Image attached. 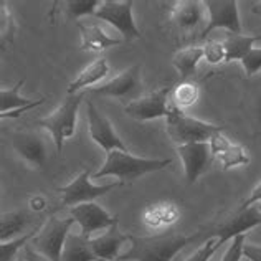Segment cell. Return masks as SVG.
Here are the masks:
<instances>
[{
  "label": "cell",
  "instance_id": "22",
  "mask_svg": "<svg viewBox=\"0 0 261 261\" xmlns=\"http://www.w3.org/2000/svg\"><path fill=\"white\" fill-rule=\"evenodd\" d=\"M109 73V63L105 57L96 58L93 63H89L83 71H81L76 78H74L70 86H68V94H76V91L85 88H91L93 85H96L98 81H101L102 78H106Z\"/></svg>",
  "mask_w": 261,
  "mask_h": 261
},
{
  "label": "cell",
  "instance_id": "23",
  "mask_svg": "<svg viewBox=\"0 0 261 261\" xmlns=\"http://www.w3.org/2000/svg\"><path fill=\"white\" fill-rule=\"evenodd\" d=\"M261 35H235V33H228L226 38L223 40V46H225V63H230V61H242L246 55H248L253 48H255V43L259 42Z\"/></svg>",
  "mask_w": 261,
  "mask_h": 261
},
{
  "label": "cell",
  "instance_id": "31",
  "mask_svg": "<svg viewBox=\"0 0 261 261\" xmlns=\"http://www.w3.org/2000/svg\"><path fill=\"white\" fill-rule=\"evenodd\" d=\"M203 58L207 60V63L210 65H218L225 63V46L223 42H217V40H208L203 46Z\"/></svg>",
  "mask_w": 261,
  "mask_h": 261
},
{
  "label": "cell",
  "instance_id": "35",
  "mask_svg": "<svg viewBox=\"0 0 261 261\" xmlns=\"http://www.w3.org/2000/svg\"><path fill=\"white\" fill-rule=\"evenodd\" d=\"M261 202V182L256 185L255 189L251 190V194H250V197L246 198V200L240 205V208L238 210H246V208H250V207H253V205H256V203H259Z\"/></svg>",
  "mask_w": 261,
  "mask_h": 261
},
{
  "label": "cell",
  "instance_id": "25",
  "mask_svg": "<svg viewBox=\"0 0 261 261\" xmlns=\"http://www.w3.org/2000/svg\"><path fill=\"white\" fill-rule=\"evenodd\" d=\"M202 58H203L202 46H189L184 48V50H178L174 55L172 63L178 74H180L182 81H189L190 76H194L197 73V65L200 63Z\"/></svg>",
  "mask_w": 261,
  "mask_h": 261
},
{
  "label": "cell",
  "instance_id": "20",
  "mask_svg": "<svg viewBox=\"0 0 261 261\" xmlns=\"http://www.w3.org/2000/svg\"><path fill=\"white\" fill-rule=\"evenodd\" d=\"M76 27L81 35V50H85V51H102V50H106V48L124 43V38L111 37L96 22H88V23L78 22Z\"/></svg>",
  "mask_w": 261,
  "mask_h": 261
},
{
  "label": "cell",
  "instance_id": "16",
  "mask_svg": "<svg viewBox=\"0 0 261 261\" xmlns=\"http://www.w3.org/2000/svg\"><path fill=\"white\" fill-rule=\"evenodd\" d=\"M141 88V66L133 65L127 70L119 73L118 76L109 80L108 83L89 88V91L99 96H111V98H124V96L137 91Z\"/></svg>",
  "mask_w": 261,
  "mask_h": 261
},
{
  "label": "cell",
  "instance_id": "34",
  "mask_svg": "<svg viewBox=\"0 0 261 261\" xmlns=\"http://www.w3.org/2000/svg\"><path fill=\"white\" fill-rule=\"evenodd\" d=\"M243 246H245V235L233 238L222 261H240L243 256Z\"/></svg>",
  "mask_w": 261,
  "mask_h": 261
},
{
  "label": "cell",
  "instance_id": "9",
  "mask_svg": "<svg viewBox=\"0 0 261 261\" xmlns=\"http://www.w3.org/2000/svg\"><path fill=\"white\" fill-rule=\"evenodd\" d=\"M203 4L205 10L208 12V25L202 30V37H207L217 29H225L235 35L242 33L237 0H207Z\"/></svg>",
  "mask_w": 261,
  "mask_h": 261
},
{
  "label": "cell",
  "instance_id": "15",
  "mask_svg": "<svg viewBox=\"0 0 261 261\" xmlns=\"http://www.w3.org/2000/svg\"><path fill=\"white\" fill-rule=\"evenodd\" d=\"M258 225H261V210L258 205H253L246 210H238L235 217L230 218L215 231V237L220 240V243L225 245L226 242H231L233 238L245 235L246 231Z\"/></svg>",
  "mask_w": 261,
  "mask_h": 261
},
{
  "label": "cell",
  "instance_id": "24",
  "mask_svg": "<svg viewBox=\"0 0 261 261\" xmlns=\"http://www.w3.org/2000/svg\"><path fill=\"white\" fill-rule=\"evenodd\" d=\"M61 261H101V259L94 255L88 238H85L83 235L70 233L66 238Z\"/></svg>",
  "mask_w": 261,
  "mask_h": 261
},
{
  "label": "cell",
  "instance_id": "32",
  "mask_svg": "<svg viewBox=\"0 0 261 261\" xmlns=\"http://www.w3.org/2000/svg\"><path fill=\"white\" fill-rule=\"evenodd\" d=\"M220 246H222V243H220V240L217 237L208 238L207 243L202 245L187 261H210V258L215 255Z\"/></svg>",
  "mask_w": 261,
  "mask_h": 261
},
{
  "label": "cell",
  "instance_id": "8",
  "mask_svg": "<svg viewBox=\"0 0 261 261\" xmlns=\"http://www.w3.org/2000/svg\"><path fill=\"white\" fill-rule=\"evenodd\" d=\"M170 93H172V88L166 86L142 96V98L129 101L124 106V113L129 118L137 121H152V119L167 118L170 108L167 99Z\"/></svg>",
  "mask_w": 261,
  "mask_h": 261
},
{
  "label": "cell",
  "instance_id": "36",
  "mask_svg": "<svg viewBox=\"0 0 261 261\" xmlns=\"http://www.w3.org/2000/svg\"><path fill=\"white\" fill-rule=\"evenodd\" d=\"M243 256L248 261H261V246L251 245V243H245Z\"/></svg>",
  "mask_w": 261,
  "mask_h": 261
},
{
  "label": "cell",
  "instance_id": "37",
  "mask_svg": "<svg viewBox=\"0 0 261 261\" xmlns=\"http://www.w3.org/2000/svg\"><path fill=\"white\" fill-rule=\"evenodd\" d=\"M23 250H25V261H50L46 256L40 255L37 250H33L29 245H27Z\"/></svg>",
  "mask_w": 261,
  "mask_h": 261
},
{
  "label": "cell",
  "instance_id": "40",
  "mask_svg": "<svg viewBox=\"0 0 261 261\" xmlns=\"http://www.w3.org/2000/svg\"><path fill=\"white\" fill-rule=\"evenodd\" d=\"M256 205H258V207H259V210H261V202H259V203H256Z\"/></svg>",
  "mask_w": 261,
  "mask_h": 261
},
{
  "label": "cell",
  "instance_id": "13",
  "mask_svg": "<svg viewBox=\"0 0 261 261\" xmlns=\"http://www.w3.org/2000/svg\"><path fill=\"white\" fill-rule=\"evenodd\" d=\"M177 154L182 159L185 177H187V182L190 185L198 180V177L208 169L212 161V150L208 142H194L178 146Z\"/></svg>",
  "mask_w": 261,
  "mask_h": 261
},
{
  "label": "cell",
  "instance_id": "12",
  "mask_svg": "<svg viewBox=\"0 0 261 261\" xmlns=\"http://www.w3.org/2000/svg\"><path fill=\"white\" fill-rule=\"evenodd\" d=\"M212 157H215L223 170H230L235 167L248 166L250 154L242 144L233 142L223 133H218L210 139Z\"/></svg>",
  "mask_w": 261,
  "mask_h": 261
},
{
  "label": "cell",
  "instance_id": "18",
  "mask_svg": "<svg viewBox=\"0 0 261 261\" xmlns=\"http://www.w3.org/2000/svg\"><path fill=\"white\" fill-rule=\"evenodd\" d=\"M13 150L33 169H42L48 159L45 142L35 133L17 134L13 137Z\"/></svg>",
  "mask_w": 261,
  "mask_h": 261
},
{
  "label": "cell",
  "instance_id": "27",
  "mask_svg": "<svg viewBox=\"0 0 261 261\" xmlns=\"http://www.w3.org/2000/svg\"><path fill=\"white\" fill-rule=\"evenodd\" d=\"M200 98V88L192 81H182L172 89V105L177 108H190Z\"/></svg>",
  "mask_w": 261,
  "mask_h": 261
},
{
  "label": "cell",
  "instance_id": "10",
  "mask_svg": "<svg viewBox=\"0 0 261 261\" xmlns=\"http://www.w3.org/2000/svg\"><path fill=\"white\" fill-rule=\"evenodd\" d=\"M70 217H73L74 222L80 225V228H81L80 235H83L88 240H91V237L96 231L111 228L119 220L118 215L113 217L111 214H108L101 205L94 202H88V203L76 205V207H71Z\"/></svg>",
  "mask_w": 261,
  "mask_h": 261
},
{
  "label": "cell",
  "instance_id": "19",
  "mask_svg": "<svg viewBox=\"0 0 261 261\" xmlns=\"http://www.w3.org/2000/svg\"><path fill=\"white\" fill-rule=\"evenodd\" d=\"M127 242H130V235H122L118 228V223H114L102 235L89 240V245L101 261H118L121 256V246Z\"/></svg>",
  "mask_w": 261,
  "mask_h": 261
},
{
  "label": "cell",
  "instance_id": "30",
  "mask_svg": "<svg viewBox=\"0 0 261 261\" xmlns=\"http://www.w3.org/2000/svg\"><path fill=\"white\" fill-rule=\"evenodd\" d=\"M101 4L102 2H99V0H70V2H66V12L73 18L94 15Z\"/></svg>",
  "mask_w": 261,
  "mask_h": 261
},
{
  "label": "cell",
  "instance_id": "33",
  "mask_svg": "<svg viewBox=\"0 0 261 261\" xmlns=\"http://www.w3.org/2000/svg\"><path fill=\"white\" fill-rule=\"evenodd\" d=\"M242 66L248 78L259 73L261 71V48H253V50L242 60Z\"/></svg>",
  "mask_w": 261,
  "mask_h": 261
},
{
  "label": "cell",
  "instance_id": "14",
  "mask_svg": "<svg viewBox=\"0 0 261 261\" xmlns=\"http://www.w3.org/2000/svg\"><path fill=\"white\" fill-rule=\"evenodd\" d=\"M23 85H25V78L18 80L12 88L0 91V118L2 119H7V118L17 119L23 113L30 111V109H35L45 101V98H40V99L23 98V96L20 94V89H22Z\"/></svg>",
  "mask_w": 261,
  "mask_h": 261
},
{
  "label": "cell",
  "instance_id": "28",
  "mask_svg": "<svg viewBox=\"0 0 261 261\" xmlns=\"http://www.w3.org/2000/svg\"><path fill=\"white\" fill-rule=\"evenodd\" d=\"M0 7H2V9H0V43H2V50H5L7 45L13 43L17 25H15V20H13L10 10L5 7V4H2Z\"/></svg>",
  "mask_w": 261,
  "mask_h": 261
},
{
  "label": "cell",
  "instance_id": "39",
  "mask_svg": "<svg viewBox=\"0 0 261 261\" xmlns=\"http://www.w3.org/2000/svg\"><path fill=\"white\" fill-rule=\"evenodd\" d=\"M258 113H259V121H261V99H259V106H258Z\"/></svg>",
  "mask_w": 261,
  "mask_h": 261
},
{
  "label": "cell",
  "instance_id": "21",
  "mask_svg": "<svg viewBox=\"0 0 261 261\" xmlns=\"http://www.w3.org/2000/svg\"><path fill=\"white\" fill-rule=\"evenodd\" d=\"M205 4L198 0H182L174 5L170 10V20L178 27L180 30H192L203 22L205 18Z\"/></svg>",
  "mask_w": 261,
  "mask_h": 261
},
{
  "label": "cell",
  "instance_id": "7",
  "mask_svg": "<svg viewBox=\"0 0 261 261\" xmlns=\"http://www.w3.org/2000/svg\"><path fill=\"white\" fill-rule=\"evenodd\" d=\"M124 182H114L106 185H93L89 182V172L83 170L74 180H71L65 187H60L58 192L61 194V205L63 207H76L81 203L94 202L96 198L109 194L111 190L121 187Z\"/></svg>",
  "mask_w": 261,
  "mask_h": 261
},
{
  "label": "cell",
  "instance_id": "1",
  "mask_svg": "<svg viewBox=\"0 0 261 261\" xmlns=\"http://www.w3.org/2000/svg\"><path fill=\"white\" fill-rule=\"evenodd\" d=\"M197 237H187L182 233H157L152 237H130V248L121 253L118 261H172L178 251H182Z\"/></svg>",
  "mask_w": 261,
  "mask_h": 261
},
{
  "label": "cell",
  "instance_id": "17",
  "mask_svg": "<svg viewBox=\"0 0 261 261\" xmlns=\"http://www.w3.org/2000/svg\"><path fill=\"white\" fill-rule=\"evenodd\" d=\"M180 208L174 202L150 203L141 214V222L150 231H162L180 220Z\"/></svg>",
  "mask_w": 261,
  "mask_h": 261
},
{
  "label": "cell",
  "instance_id": "11",
  "mask_svg": "<svg viewBox=\"0 0 261 261\" xmlns=\"http://www.w3.org/2000/svg\"><path fill=\"white\" fill-rule=\"evenodd\" d=\"M88 122H89V136L101 149L111 152V150H127L121 137L116 134L114 127L102 113H99L93 101H88Z\"/></svg>",
  "mask_w": 261,
  "mask_h": 261
},
{
  "label": "cell",
  "instance_id": "26",
  "mask_svg": "<svg viewBox=\"0 0 261 261\" xmlns=\"http://www.w3.org/2000/svg\"><path fill=\"white\" fill-rule=\"evenodd\" d=\"M27 223H29V215L25 212H9V214H2L0 217V240L2 243L12 242V240L18 238V235L25 230Z\"/></svg>",
  "mask_w": 261,
  "mask_h": 261
},
{
  "label": "cell",
  "instance_id": "2",
  "mask_svg": "<svg viewBox=\"0 0 261 261\" xmlns=\"http://www.w3.org/2000/svg\"><path fill=\"white\" fill-rule=\"evenodd\" d=\"M172 164V159H144L129 154V150H111L106 154V161L98 172L93 174V178L101 177H119L121 182L134 180L137 177H142L150 172H159Z\"/></svg>",
  "mask_w": 261,
  "mask_h": 261
},
{
  "label": "cell",
  "instance_id": "5",
  "mask_svg": "<svg viewBox=\"0 0 261 261\" xmlns=\"http://www.w3.org/2000/svg\"><path fill=\"white\" fill-rule=\"evenodd\" d=\"M73 223H74L73 217L68 218L50 217L42 228L37 230V235L33 237L32 240L33 250H37L40 255L46 256L50 261H61L66 238L70 235V228Z\"/></svg>",
  "mask_w": 261,
  "mask_h": 261
},
{
  "label": "cell",
  "instance_id": "3",
  "mask_svg": "<svg viewBox=\"0 0 261 261\" xmlns=\"http://www.w3.org/2000/svg\"><path fill=\"white\" fill-rule=\"evenodd\" d=\"M166 127L169 137L177 144V147L194 142H210L215 134L223 133V127L187 116L172 102L166 118Z\"/></svg>",
  "mask_w": 261,
  "mask_h": 261
},
{
  "label": "cell",
  "instance_id": "38",
  "mask_svg": "<svg viewBox=\"0 0 261 261\" xmlns=\"http://www.w3.org/2000/svg\"><path fill=\"white\" fill-rule=\"evenodd\" d=\"M251 12L255 13V15H259V17H261V2H258V4H255V5H253Z\"/></svg>",
  "mask_w": 261,
  "mask_h": 261
},
{
  "label": "cell",
  "instance_id": "29",
  "mask_svg": "<svg viewBox=\"0 0 261 261\" xmlns=\"http://www.w3.org/2000/svg\"><path fill=\"white\" fill-rule=\"evenodd\" d=\"M37 233L35 231H30V233H25V235L18 237L12 242H5V243H0V261H17V251L20 248H25L29 240H33Z\"/></svg>",
  "mask_w": 261,
  "mask_h": 261
},
{
  "label": "cell",
  "instance_id": "41",
  "mask_svg": "<svg viewBox=\"0 0 261 261\" xmlns=\"http://www.w3.org/2000/svg\"><path fill=\"white\" fill-rule=\"evenodd\" d=\"M17 261H25V259H22V258H18V259H17Z\"/></svg>",
  "mask_w": 261,
  "mask_h": 261
},
{
  "label": "cell",
  "instance_id": "6",
  "mask_svg": "<svg viewBox=\"0 0 261 261\" xmlns=\"http://www.w3.org/2000/svg\"><path fill=\"white\" fill-rule=\"evenodd\" d=\"M133 0H105L94 13V18L113 25L124 40L141 38V32L133 17Z\"/></svg>",
  "mask_w": 261,
  "mask_h": 261
},
{
  "label": "cell",
  "instance_id": "4",
  "mask_svg": "<svg viewBox=\"0 0 261 261\" xmlns=\"http://www.w3.org/2000/svg\"><path fill=\"white\" fill-rule=\"evenodd\" d=\"M85 99V94H71L65 99L57 111L48 114L46 118L37 119L35 124L46 129L51 134L57 152H61L63 144L66 139H71L76 133V119H78V109L81 106V101Z\"/></svg>",
  "mask_w": 261,
  "mask_h": 261
}]
</instances>
